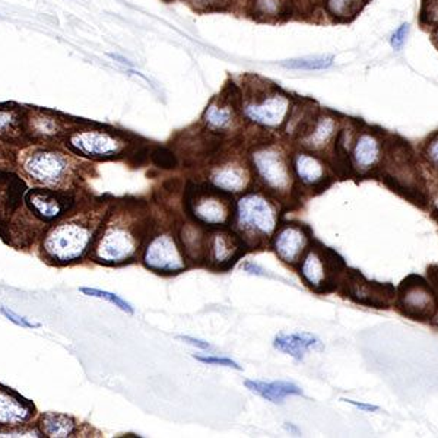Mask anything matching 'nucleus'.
Instances as JSON below:
<instances>
[{
    "label": "nucleus",
    "mask_w": 438,
    "mask_h": 438,
    "mask_svg": "<svg viewBox=\"0 0 438 438\" xmlns=\"http://www.w3.org/2000/svg\"><path fill=\"white\" fill-rule=\"evenodd\" d=\"M148 232L150 219L146 213L137 210L116 215L96 241L94 257L106 264L125 263L135 257Z\"/></svg>",
    "instance_id": "obj_1"
},
{
    "label": "nucleus",
    "mask_w": 438,
    "mask_h": 438,
    "mask_svg": "<svg viewBox=\"0 0 438 438\" xmlns=\"http://www.w3.org/2000/svg\"><path fill=\"white\" fill-rule=\"evenodd\" d=\"M235 232L250 249H260L272 241L278 230L279 208L262 191H249L235 203Z\"/></svg>",
    "instance_id": "obj_2"
},
{
    "label": "nucleus",
    "mask_w": 438,
    "mask_h": 438,
    "mask_svg": "<svg viewBox=\"0 0 438 438\" xmlns=\"http://www.w3.org/2000/svg\"><path fill=\"white\" fill-rule=\"evenodd\" d=\"M300 275L315 292H330L336 289V281L347 272L344 259L336 252L322 245L307 249L300 262Z\"/></svg>",
    "instance_id": "obj_3"
},
{
    "label": "nucleus",
    "mask_w": 438,
    "mask_h": 438,
    "mask_svg": "<svg viewBox=\"0 0 438 438\" xmlns=\"http://www.w3.org/2000/svg\"><path fill=\"white\" fill-rule=\"evenodd\" d=\"M186 209L194 221L213 227H228L234 219V208L228 193L215 187H194L186 196Z\"/></svg>",
    "instance_id": "obj_4"
},
{
    "label": "nucleus",
    "mask_w": 438,
    "mask_h": 438,
    "mask_svg": "<svg viewBox=\"0 0 438 438\" xmlns=\"http://www.w3.org/2000/svg\"><path fill=\"white\" fill-rule=\"evenodd\" d=\"M252 165L264 189L283 196L292 189V167L288 157L276 145H260L253 150Z\"/></svg>",
    "instance_id": "obj_5"
},
{
    "label": "nucleus",
    "mask_w": 438,
    "mask_h": 438,
    "mask_svg": "<svg viewBox=\"0 0 438 438\" xmlns=\"http://www.w3.org/2000/svg\"><path fill=\"white\" fill-rule=\"evenodd\" d=\"M94 230L86 223H64L57 225L45 237L44 252L59 263L79 260L91 246Z\"/></svg>",
    "instance_id": "obj_6"
},
{
    "label": "nucleus",
    "mask_w": 438,
    "mask_h": 438,
    "mask_svg": "<svg viewBox=\"0 0 438 438\" xmlns=\"http://www.w3.org/2000/svg\"><path fill=\"white\" fill-rule=\"evenodd\" d=\"M241 113L253 125L278 129L289 118L291 99L281 91H260L253 96H247V100L241 104Z\"/></svg>",
    "instance_id": "obj_7"
},
{
    "label": "nucleus",
    "mask_w": 438,
    "mask_h": 438,
    "mask_svg": "<svg viewBox=\"0 0 438 438\" xmlns=\"http://www.w3.org/2000/svg\"><path fill=\"white\" fill-rule=\"evenodd\" d=\"M143 263L152 272L176 275L186 271V256L172 231L155 234L143 252Z\"/></svg>",
    "instance_id": "obj_8"
},
{
    "label": "nucleus",
    "mask_w": 438,
    "mask_h": 438,
    "mask_svg": "<svg viewBox=\"0 0 438 438\" xmlns=\"http://www.w3.org/2000/svg\"><path fill=\"white\" fill-rule=\"evenodd\" d=\"M396 298L402 313L413 320L432 319L438 310L432 286L418 275H410L400 283Z\"/></svg>",
    "instance_id": "obj_9"
},
{
    "label": "nucleus",
    "mask_w": 438,
    "mask_h": 438,
    "mask_svg": "<svg viewBox=\"0 0 438 438\" xmlns=\"http://www.w3.org/2000/svg\"><path fill=\"white\" fill-rule=\"evenodd\" d=\"M246 242L225 227L212 231L206 238L205 262L215 271H227L246 253Z\"/></svg>",
    "instance_id": "obj_10"
},
{
    "label": "nucleus",
    "mask_w": 438,
    "mask_h": 438,
    "mask_svg": "<svg viewBox=\"0 0 438 438\" xmlns=\"http://www.w3.org/2000/svg\"><path fill=\"white\" fill-rule=\"evenodd\" d=\"M67 142L73 151L91 158H111L125 148V142L120 137L100 130L75 132L69 136Z\"/></svg>",
    "instance_id": "obj_11"
},
{
    "label": "nucleus",
    "mask_w": 438,
    "mask_h": 438,
    "mask_svg": "<svg viewBox=\"0 0 438 438\" xmlns=\"http://www.w3.org/2000/svg\"><path fill=\"white\" fill-rule=\"evenodd\" d=\"M347 279L349 297L359 304L374 308H388L396 300V289L392 285L370 282L355 271H347Z\"/></svg>",
    "instance_id": "obj_12"
},
{
    "label": "nucleus",
    "mask_w": 438,
    "mask_h": 438,
    "mask_svg": "<svg viewBox=\"0 0 438 438\" xmlns=\"http://www.w3.org/2000/svg\"><path fill=\"white\" fill-rule=\"evenodd\" d=\"M272 245L283 263L296 266L301 262L310 245L308 228L301 224H283L274 234Z\"/></svg>",
    "instance_id": "obj_13"
},
{
    "label": "nucleus",
    "mask_w": 438,
    "mask_h": 438,
    "mask_svg": "<svg viewBox=\"0 0 438 438\" xmlns=\"http://www.w3.org/2000/svg\"><path fill=\"white\" fill-rule=\"evenodd\" d=\"M69 162L57 152L43 151L31 155L26 162V172L37 181L47 186H59L69 176Z\"/></svg>",
    "instance_id": "obj_14"
},
{
    "label": "nucleus",
    "mask_w": 438,
    "mask_h": 438,
    "mask_svg": "<svg viewBox=\"0 0 438 438\" xmlns=\"http://www.w3.org/2000/svg\"><path fill=\"white\" fill-rule=\"evenodd\" d=\"M27 203L31 210L43 218L44 221H53L60 218L73 205V198L67 193L34 189L27 194Z\"/></svg>",
    "instance_id": "obj_15"
},
{
    "label": "nucleus",
    "mask_w": 438,
    "mask_h": 438,
    "mask_svg": "<svg viewBox=\"0 0 438 438\" xmlns=\"http://www.w3.org/2000/svg\"><path fill=\"white\" fill-rule=\"evenodd\" d=\"M209 181L218 190L235 194L246 191L252 181V174L246 165L232 161L215 167L209 174Z\"/></svg>",
    "instance_id": "obj_16"
},
{
    "label": "nucleus",
    "mask_w": 438,
    "mask_h": 438,
    "mask_svg": "<svg viewBox=\"0 0 438 438\" xmlns=\"http://www.w3.org/2000/svg\"><path fill=\"white\" fill-rule=\"evenodd\" d=\"M383 155L380 137L370 130H362L354 140L352 164L358 173H369L376 168Z\"/></svg>",
    "instance_id": "obj_17"
},
{
    "label": "nucleus",
    "mask_w": 438,
    "mask_h": 438,
    "mask_svg": "<svg viewBox=\"0 0 438 438\" xmlns=\"http://www.w3.org/2000/svg\"><path fill=\"white\" fill-rule=\"evenodd\" d=\"M291 165L296 177L304 186L319 187L327 180V167L318 155L310 152H297L292 157Z\"/></svg>",
    "instance_id": "obj_18"
},
{
    "label": "nucleus",
    "mask_w": 438,
    "mask_h": 438,
    "mask_svg": "<svg viewBox=\"0 0 438 438\" xmlns=\"http://www.w3.org/2000/svg\"><path fill=\"white\" fill-rule=\"evenodd\" d=\"M274 348L294 358L296 361H303L307 352L322 351V340L308 332H294V333H279L274 339Z\"/></svg>",
    "instance_id": "obj_19"
},
{
    "label": "nucleus",
    "mask_w": 438,
    "mask_h": 438,
    "mask_svg": "<svg viewBox=\"0 0 438 438\" xmlns=\"http://www.w3.org/2000/svg\"><path fill=\"white\" fill-rule=\"evenodd\" d=\"M337 135V120L329 114L314 117L308 129L304 132L301 143L307 150L322 151L336 139Z\"/></svg>",
    "instance_id": "obj_20"
},
{
    "label": "nucleus",
    "mask_w": 438,
    "mask_h": 438,
    "mask_svg": "<svg viewBox=\"0 0 438 438\" xmlns=\"http://www.w3.org/2000/svg\"><path fill=\"white\" fill-rule=\"evenodd\" d=\"M245 386L249 391L264 400L275 403V405H282L286 398L289 396H303L301 388L291 383V381H262V380H246Z\"/></svg>",
    "instance_id": "obj_21"
},
{
    "label": "nucleus",
    "mask_w": 438,
    "mask_h": 438,
    "mask_svg": "<svg viewBox=\"0 0 438 438\" xmlns=\"http://www.w3.org/2000/svg\"><path fill=\"white\" fill-rule=\"evenodd\" d=\"M203 121L210 132L227 133L237 123V108L231 101L216 99L205 110Z\"/></svg>",
    "instance_id": "obj_22"
},
{
    "label": "nucleus",
    "mask_w": 438,
    "mask_h": 438,
    "mask_svg": "<svg viewBox=\"0 0 438 438\" xmlns=\"http://www.w3.org/2000/svg\"><path fill=\"white\" fill-rule=\"evenodd\" d=\"M31 417V408L12 395L11 392L0 388V424L2 425H19Z\"/></svg>",
    "instance_id": "obj_23"
},
{
    "label": "nucleus",
    "mask_w": 438,
    "mask_h": 438,
    "mask_svg": "<svg viewBox=\"0 0 438 438\" xmlns=\"http://www.w3.org/2000/svg\"><path fill=\"white\" fill-rule=\"evenodd\" d=\"M370 0H323V9L336 22H349L355 19Z\"/></svg>",
    "instance_id": "obj_24"
},
{
    "label": "nucleus",
    "mask_w": 438,
    "mask_h": 438,
    "mask_svg": "<svg viewBox=\"0 0 438 438\" xmlns=\"http://www.w3.org/2000/svg\"><path fill=\"white\" fill-rule=\"evenodd\" d=\"M43 434L52 438H66L70 437L77 429V424L72 418L60 413H47L41 422Z\"/></svg>",
    "instance_id": "obj_25"
},
{
    "label": "nucleus",
    "mask_w": 438,
    "mask_h": 438,
    "mask_svg": "<svg viewBox=\"0 0 438 438\" xmlns=\"http://www.w3.org/2000/svg\"><path fill=\"white\" fill-rule=\"evenodd\" d=\"M333 60L335 57L332 55L307 56V57H300V59L285 60L281 64L292 70H325L333 64Z\"/></svg>",
    "instance_id": "obj_26"
},
{
    "label": "nucleus",
    "mask_w": 438,
    "mask_h": 438,
    "mask_svg": "<svg viewBox=\"0 0 438 438\" xmlns=\"http://www.w3.org/2000/svg\"><path fill=\"white\" fill-rule=\"evenodd\" d=\"M82 294L88 296V297H94V298H101V300H106L108 301L110 304L118 307L121 311H125L128 314H133L135 310L133 307L121 297L113 294V292H108V291H104V289H96V288H81L79 289Z\"/></svg>",
    "instance_id": "obj_27"
},
{
    "label": "nucleus",
    "mask_w": 438,
    "mask_h": 438,
    "mask_svg": "<svg viewBox=\"0 0 438 438\" xmlns=\"http://www.w3.org/2000/svg\"><path fill=\"white\" fill-rule=\"evenodd\" d=\"M254 13L263 18H276L282 15L285 4L283 0H254Z\"/></svg>",
    "instance_id": "obj_28"
},
{
    "label": "nucleus",
    "mask_w": 438,
    "mask_h": 438,
    "mask_svg": "<svg viewBox=\"0 0 438 438\" xmlns=\"http://www.w3.org/2000/svg\"><path fill=\"white\" fill-rule=\"evenodd\" d=\"M424 157L427 162L438 172V133L425 143Z\"/></svg>",
    "instance_id": "obj_29"
},
{
    "label": "nucleus",
    "mask_w": 438,
    "mask_h": 438,
    "mask_svg": "<svg viewBox=\"0 0 438 438\" xmlns=\"http://www.w3.org/2000/svg\"><path fill=\"white\" fill-rule=\"evenodd\" d=\"M409 30H410V26L408 22L402 23V26L392 34L391 37V45L395 52H400L403 45L406 44V40H408V35H409Z\"/></svg>",
    "instance_id": "obj_30"
},
{
    "label": "nucleus",
    "mask_w": 438,
    "mask_h": 438,
    "mask_svg": "<svg viewBox=\"0 0 438 438\" xmlns=\"http://www.w3.org/2000/svg\"><path fill=\"white\" fill-rule=\"evenodd\" d=\"M194 358H196V361H201L203 364H208V365H219V367H228V369H234V370H241L240 365L232 361L231 358H218V356H199V355H194Z\"/></svg>",
    "instance_id": "obj_31"
},
{
    "label": "nucleus",
    "mask_w": 438,
    "mask_h": 438,
    "mask_svg": "<svg viewBox=\"0 0 438 438\" xmlns=\"http://www.w3.org/2000/svg\"><path fill=\"white\" fill-rule=\"evenodd\" d=\"M154 162L162 168H174L176 165V157L173 152L167 150H157L154 152Z\"/></svg>",
    "instance_id": "obj_32"
},
{
    "label": "nucleus",
    "mask_w": 438,
    "mask_h": 438,
    "mask_svg": "<svg viewBox=\"0 0 438 438\" xmlns=\"http://www.w3.org/2000/svg\"><path fill=\"white\" fill-rule=\"evenodd\" d=\"M0 313H2L6 319H9L12 323H15L16 326L21 327H28V329H34V327H40V323H31L28 322L26 318H21L16 313H13L12 310H8L6 307H0Z\"/></svg>",
    "instance_id": "obj_33"
},
{
    "label": "nucleus",
    "mask_w": 438,
    "mask_h": 438,
    "mask_svg": "<svg viewBox=\"0 0 438 438\" xmlns=\"http://www.w3.org/2000/svg\"><path fill=\"white\" fill-rule=\"evenodd\" d=\"M16 125V117L11 111H0V135H6L13 130Z\"/></svg>",
    "instance_id": "obj_34"
},
{
    "label": "nucleus",
    "mask_w": 438,
    "mask_h": 438,
    "mask_svg": "<svg viewBox=\"0 0 438 438\" xmlns=\"http://www.w3.org/2000/svg\"><path fill=\"white\" fill-rule=\"evenodd\" d=\"M35 130L41 135H55L57 133V123L53 118H37Z\"/></svg>",
    "instance_id": "obj_35"
},
{
    "label": "nucleus",
    "mask_w": 438,
    "mask_h": 438,
    "mask_svg": "<svg viewBox=\"0 0 438 438\" xmlns=\"http://www.w3.org/2000/svg\"><path fill=\"white\" fill-rule=\"evenodd\" d=\"M241 269L245 271L249 275H254V276H263V278H271L272 275L267 272L266 269H263L262 266H259L254 262H245L241 264Z\"/></svg>",
    "instance_id": "obj_36"
},
{
    "label": "nucleus",
    "mask_w": 438,
    "mask_h": 438,
    "mask_svg": "<svg viewBox=\"0 0 438 438\" xmlns=\"http://www.w3.org/2000/svg\"><path fill=\"white\" fill-rule=\"evenodd\" d=\"M177 339L183 340L184 344L191 345V347H194V348L205 349V351L212 349V345H210V344H208L206 340H202V339H196V337H191V336H177Z\"/></svg>",
    "instance_id": "obj_37"
},
{
    "label": "nucleus",
    "mask_w": 438,
    "mask_h": 438,
    "mask_svg": "<svg viewBox=\"0 0 438 438\" xmlns=\"http://www.w3.org/2000/svg\"><path fill=\"white\" fill-rule=\"evenodd\" d=\"M427 276H428V283L432 286V289L438 291V266L437 264H432L428 267Z\"/></svg>",
    "instance_id": "obj_38"
},
{
    "label": "nucleus",
    "mask_w": 438,
    "mask_h": 438,
    "mask_svg": "<svg viewBox=\"0 0 438 438\" xmlns=\"http://www.w3.org/2000/svg\"><path fill=\"white\" fill-rule=\"evenodd\" d=\"M340 400L345 402V403H349V405H352V406H355V408H358V409L364 410V412H377V410L380 409V408L376 406V405L362 403V402H356V400H351V399H340Z\"/></svg>",
    "instance_id": "obj_39"
},
{
    "label": "nucleus",
    "mask_w": 438,
    "mask_h": 438,
    "mask_svg": "<svg viewBox=\"0 0 438 438\" xmlns=\"http://www.w3.org/2000/svg\"><path fill=\"white\" fill-rule=\"evenodd\" d=\"M0 437H40L38 432H31V431H8V432H0Z\"/></svg>",
    "instance_id": "obj_40"
},
{
    "label": "nucleus",
    "mask_w": 438,
    "mask_h": 438,
    "mask_svg": "<svg viewBox=\"0 0 438 438\" xmlns=\"http://www.w3.org/2000/svg\"><path fill=\"white\" fill-rule=\"evenodd\" d=\"M432 40H434V44L438 47V27L435 28V31L432 34Z\"/></svg>",
    "instance_id": "obj_41"
},
{
    "label": "nucleus",
    "mask_w": 438,
    "mask_h": 438,
    "mask_svg": "<svg viewBox=\"0 0 438 438\" xmlns=\"http://www.w3.org/2000/svg\"><path fill=\"white\" fill-rule=\"evenodd\" d=\"M434 205H435V210H437V213H438V198H435V201H434Z\"/></svg>",
    "instance_id": "obj_42"
}]
</instances>
